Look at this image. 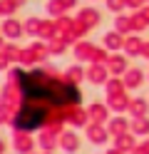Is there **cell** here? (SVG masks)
<instances>
[{
	"instance_id": "6da1fadb",
	"label": "cell",
	"mask_w": 149,
	"mask_h": 154,
	"mask_svg": "<svg viewBox=\"0 0 149 154\" xmlns=\"http://www.w3.org/2000/svg\"><path fill=\"white\" fill-rule=\"evenodd\" d=\"M77 100L79 92L67 82L52 80L42 72L23 75V112L17 117V127L35 129L45 122L50 107H62Z\"/></svg>"
}]
</instances>
